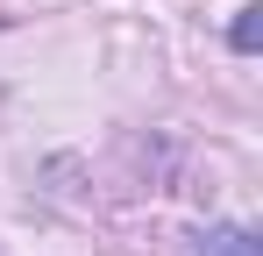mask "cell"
Instances as JSON below:
<instances>
[{
	"mask_svg": "<svg viewBox=\"0 0 263 256\" xmlns=\"http://www.w3.org/2000/svg\"><path fill=\"white\" fill-rule=\"evenodd\" d=\"M228 43H235L242 57H256V50H263V7H256V0H249V7L235 14V29H228Z\"/></svg>",
	"mask_w": 263,
	"mask_h": 256,
	"instance_id": "obj_2",
	"label": "cell"
},
{
	"mask_svg": "<svg viewBox=\"0 0 263 256\" xmlns=\"http://www.w3.org/2000/svg\"><path fill=\"white\" fill-rule=\"evenodd\" d=\"M192 256H263V249H256V235H249V228H235V221H228V228H206Z\"/></svg>",
	"mask_w": 263,
	"mask_h": 256,
	"instance_id": "obj_1",
	"label": "cell"
}]
</instances>
